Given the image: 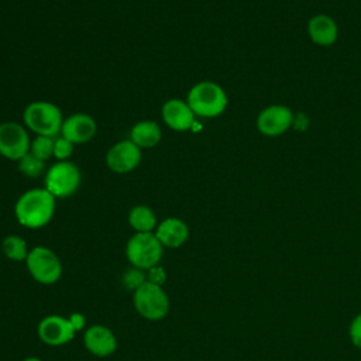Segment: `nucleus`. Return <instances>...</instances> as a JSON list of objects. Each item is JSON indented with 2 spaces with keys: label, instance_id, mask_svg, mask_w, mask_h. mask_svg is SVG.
I'll return each instance as SVG.
<instances>
[{
  "label": "nucleus",
  "instance_id": "obj_1",
  "mask_svg": "<svg viewBox=\"0 0 361 361\" xmlns=\"http://www.w3.org/2000/svg\"><path fill=\"white\" fill-rule=\"evenodd\" d=\"M56 207V197L45 188L30 189L24 192L16 202L14 214L17 221L27 228H41L47 226Z\"/></svg>",
  "mask_w": 361,
  "mask_h": 361
},
{
  "label": "nucleus",
  "instance_id": "obj_2",
  "mask_svg": "<svg viewBox=\"0 0 361 361\" xmlns=\"http://www.w3.org/2000/svg\"><path fill=\"white\" fill-rule=\"evenodd\" d=\"M186 102L196 116L212 118L226 110L228 99L219 83L203 80L190 87Z\"/></svg>",
  "mask_w": 361,
  "mask_h": 361
},
{
  "label": "nucleus",
  "instance_id": "obj_3",
  "mask_svg": "<svg viewBox=\"0 0 361 361\" xmlns=\"http://www.w3.org/2000/svg\"><path fill=\"white\" fill-rule=\"evenodd\" d=\"M25 128L31 130L37 135L55 137L61 134L63 117L59 107L51 102H32L23 113Z\"/></svg>",
  "mask_w": 361,
  "mask_h": 361
},
{
  "label": "nucleus",
  "instance_id": "obj_4",
  "mask_svg": "<svg viewBox=\"0 0 361 361\" xmlns=\"http://www.w3.org/2000/svg\"><path fill=\"white\" fill-rule=\"evenodd\" d=\"M164 245L155 233H135L126 244V258L131 267L149 269L161 262Z\"/></svg>",
  "mask_w": 361,
  "mask_h": 361
},
{
  "label": "nucleus",
  "instance_id": "obj_5",
  "mask_svg": "<svg viewBox=\"0 0 361 361\" xmlns=\"http://www.w3.org/2000/svg\"><path fill=\"white\" fill-rule=\"evenodd\" d=\"M25 267L32 279L41 285H54L62 276V262L59 257L44 245H37L30 250Z\"/></svg>",
  "mask_w": 361,
  "mask_h": 361
},
{
  "label": "nucleus",
  "instance_id": "obj_6",
  "mask_svg": "<svg viewBox=\"0 0 361 361\" xmlns=\"http://www.w3.org/2000/svg\"><path fill=\"white\" fill-rule=\"evenodd\" d=\"M133 303L137 313L147 320H162L169 312V298L164 286L145 282L133 292Z\"/></svg>",
  "mask_w": 361,
  "mask_h": 361
},
{
  "label": "nucleus",
  "instance_id": "obj_7",
  "mask_svg": "<svg viewBox=\"0 0 361 361\" xmlns=\"http://www.w3.org/2000/svg\"><path fill=\"white\" fill-rule=\"evenodd\" d=\"M80 169L71 161H58L45 173V189L56 199H65L73 195L80 185Z\"/></svg>",
  "mask_w": 361,
  "mask_h": 361
},
{
  "label": "nucleus",
  "instance_id": "obj_8",
  "mask_svg": "<svg viewBox=\"0 0 361 361\" xmlns=\"http://www.w3.org/2000/svg\"><path fill=\"white\" fill-rule=\"evenodd\" d=\"M31 140L24 126L16 121H6L0 124V155L18 161L30 152Z\"/></svg>",
  "mask_w": 361,
  "mask_h": 361
},
{
  "label": "nucleus",
  "instance_id": "obj_9",
  "mask_svg": "<svg viewBox=\"0 0 361 361\" xmlns=\"http://www.w3.org/2000/svg\"><path fill=\"white\" fill-rule=\"evenodd\" d=\"M37 334L44 344L59 347L72 341L76 331L68 317L59 314H48L38 323Z\"/></svg>",
  "mask_w": 361,
  "mask_h": 361
},
{
  "label": "nucleus",
  "instance_id": "obj_10",
  "mask_svg": "<svg viewBox=\"0 0 361 361\" xmlns=\"http://www.w3.org/2000/svg\"><path fill=\"white\" fill-rule=\"evenodd\" d=\"M141 148L131 140L116 142L106 154V165L116 173H128L141 164Z\"/></svg>",
  "mask_w": 361,
  "mask_h": 361
},
{
  "label": "nucleus",
  "instance_id": "obj_11",
  "mask_svg": "<svg viewBox=\"0 0 361 361\" xmlns=\"http://www.w3.org/2000/svg\"><path fill=\"white\" fill-rule=\"evenodd\" d=\"M293 123V113L283 104H271L259 111L257 117V128L267 137L283 134Z\"/></svg>",
  "mask_w": 361,
  "mask_h": 361
},
{
  "label": "nucleus",
  "instance_id": "obj_12",
  "mask_svg": "<svg viewBox=\"0 0 361 361\" xmlns=\"http://www.w3.org/2000/svg\"><path fill=\"white\" fill-rule=\"evenodd\" d=\"M83 344L94 357H109L117 350V337L104 324H92L85 330Z\"/></svg>",
  "mask_w": 361,
  "mask_h": 361
},
{
  "label": "nucleus",
  "instance_id": "obj_13",
  "mask_svg": "<svg viewBox=\"0 0 361 361\" xmlns=\"http://www.w3.org/2000/svg\"><path fill=\"white\" fill-rule=\"evenodd\" d=\"M96 131L97 124L92 116L85 113H76L63 118L61 135L76 145L90 141L96 135Z\"/></svg>",
  "mask_w": 361,
  "mask_h": 361
},
{
  "label": "nucleus",
  "instance_id": "obj_14",
  "mask_svg": "<svg viewBox=\"0 0 361 361\" xmlns=\"http://www.w3.org/2000/svg\"><path fill=\"white\" fill-rule=\"evenodd\" d=\"M161 116L165 124L175 131L190 130L196 117L188 102L182 99H169L165 102L161 110Z\"/></svg>",
  "mask_w": 361,
  "mask_h": 361
},
{
  "label": "nucleus",
  "instance_id": "obj_15",
  "mask_svg": "<svg viewBox=\"0 0 361 361\" xmlns=\"http://www.w3.org/2000/svg\"><path fill=\"white\" fill-rule=\"evenodd\" d=\"M155 235L164 248H179L189 238L188 224L178 217H166L158 223Z\"/></svg>",
  "mask_w": 361,
  "mask_h": 361
},
{
  "label": "nucleus",
  "instance_id": "obj_16",
  "mask_svg": "<svg viewBox=\"0 0 361 361\" xmlns=\"http://www.w3.org/2000/svg\"><path fill=\"white\" fill-rule=\"evenodd\" d=\"M307 32L314 44L329 47L337 41L338 27L327 14H316L309 20Z\"/></svg>",
  "mask_w": 361,
  "mask_h": 361
},
{
  "label": "nucleus",
  "instance_id": "obj_17",
  "mask_svg": "<svg viewBox=\"0 0 361 361\" xmlns=\"http://www.w3.org/2000/svg\"><path fill=\"white\" fill-rule=\"evenodd\" d=\"M162 138V130L158 123L152 120H142L133 126L130 131V140L142 148H152L155 147Z\"/></svg>",
  "mask_w": 361,
  "mask_h": 361
},
{
  "label": "nucleus",
  "instance_id": "obj_18",
  "mask_svg": "<svg viewBox=\"0 0 361 361\" xmlns=\"http://www.w3.org/2000/svg\"><path fill=\"white\" fill-rule=\"evenodd\" d=\"M128 224L135 233H154L158 226L154 210L147 204H137L130 210Z\"/></svg>",
  "mask_w": 361,
  "mask_h": 361
},
{
  "label": "nucleus",
  "instance_id": "obj_19",
  "mask_svg": "<svg viewBox=\"0 0 361 361\" xmlns=\"http://www.w3.org/2000/svg\"><path fill=\"white\" fill-rule=\"evenodd\" d=\"M1 251L8 259L17 261V262H21V261L25 262L27 255L30 252L25 240L17 234H10L3 238Z\"/></svg>",
  "mask_w": 361,
  "mask_h": 361
},
{
  "label": "nucleus",
  "instance_id": "obj_20",
  "mask_svg": "<svg viewBox=\"0 0 361 361\" xmlns=\"http://www.w3.org/2000/svg\"><path fill=\"white\" fill-rule=\"evenodd\" d=\"M30 154L47 162L51 157H54V138L45 137V135H37L34 140H31Z\"/></svg>",
  "mask_w": 361,
  "mask_h": 361
},
{
  "label": "nucleus",
  "instance_id": "obj_21",
  "mask_svg": "<svg viewBox=\"0 0 361 361\" xmlns=\"http://www.w3.org/2000/svg\"><path fill=\"white\" fill-rule=\"evenodd\" d=\"M17 166H18V171L24 175V176H28V178H38L39 175L44 173L45 171V162L38 159L37 157H34L32 154H25L21 159L17 161Z\"/></svg>",
  "mask_w": 361,
  "mask_h": 361
},
{
  "label": "nucleus",
  "instance_id": "obj_22",
  "mask_svg": "<svg viewBox=\"0 0 361 361\" xmlns=\"http://www.w3.org/2000/svg\"><path fill=\"white\" fill-rule=\"evenodd\" d=\"M147 282V271L135 268V267H130L127 268L123 275H121V285L127 289V290H133L135 292L140 286H142Z\"/></svg>",
  "mask_w": 361,
  "mask_h": 361
},
{
  "label": "nucleus",
  "instance_id": "obj_23",
  "mask_svg": "<svg viewBox=\"0 0 361 361\" xmlns=\"http://www.w3.org/2000/svg\"><path fill=\"white\" fill-rule=\"evenodd\" d=\"M73 147H75L73 142H71L68 138L59 135V137L54 138V157L58 161H66L72 155Z\"/></svg>",
  "mask_w": 361,
  "mask_h": 361
},
{
  "label": "nucleus",
  "instance_id": "obj_24",
  "mask_svg": "<svg viewBox=\"0 0 361 361\" xmlns=\"http://www.w3.org/2000/svg\"><path fill=\"white\" fill-rule=\"evenodd\" d=\"M165 281H166V272L159 264L147 269V282L164 286Z\"/></svg>",
  "mask_w": 361,
  "mask_h": 361
},
{
  "label": "nucleus",
  "instance_id": "obj_25",
  "mask_svg": "<svg viewBox=\"0 0 361 361\" xmlns=\"http://www.w3.org/2000/svg\"><path fill=\"white\" fill-rule=\"evenodd\" d=\"M350 338L353 344L361 350V313L357 314L350 324Z\"/></svg>",
  "mask_w": 361,
  "mask_h": 361
},
{
  "label": "nucleus",
  "instance_id": "obj_26",
  "mask_svg": "<svg viewBox=\"0 0 361 361\" xmlns=\"http://www.w3.org/2000/svg\"><path fill=\"white\" fill-rule=\"evenodd\" d=\"M68 319H69V322H71V324H72V327L75 329V331H76V333L85 329L86 319H85V316H83L82 313L73 312V313H71V314L68 316Z\"/></svg>",
  "mask_w": 361,
  "mask_h": 361
},
{
  "label": "nucleus",
  "instance_id": "obj_27",
  "mask_svg": "<svg viewBox=\"0 0 361 361\" xmlns=\"http://www.w3.org/2000/svg\"><path fill=\"white\" fill-rule=\"evenodd\" d=\"M23 361H42V360L38 358V357H27V358H24Z\"/></svg>",
  "mask_w": 361,
  "mask_h": 361
}]
</instances>
